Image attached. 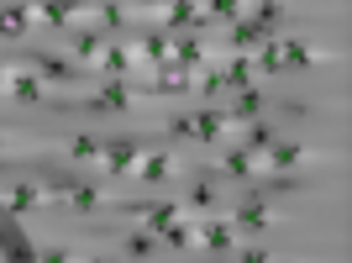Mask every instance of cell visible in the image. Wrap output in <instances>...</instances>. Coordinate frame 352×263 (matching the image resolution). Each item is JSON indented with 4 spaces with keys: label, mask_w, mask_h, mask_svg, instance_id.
Returning <instances> with one entry per match:
<instances>
[{
    "label": "cell",
    "mask_w": 352,
    "mask_h": 263,
    "mask_svg": "<svg viewBox=\"0 0 352 263\" xmlns=\"http://www.w3.org/2000/svg\"><path fill=\"white\" fill-rule=\"evenodd\" d=\"M142 216H147V232H153V237H163L168 227L190 221V205H179V200H168V205H142Z\"/></svg>",
    "instance_id": "2e32d148"
},
{
    "label": "cell",
    "mask_w": 352,
    "mask_h": 263,
    "mask_svg": "<svg viewBox=\"0 0 352 263\" xmlns=\"http://www.w3.org/2000/svg\"><path fill=\"white\" fill-rule=\"evenodd\" d=\"M32 27V6H0V37H21Z\"/></svg>",
    "instance_id": "7402d4cb"
},
{
    "label": "cell",
    "mask_w": 352,
    "mask_h": 263,
    "mask_svg": "<svg viewBox=\"0 0 352 263\" xmlns=\"http://www.w3.org/2000/svg\"><path fill=\"white\" fill-rule=\"evenodd\" d=\"M236 263H274V258H268V248H242Z\"/></svg>",
    "instance_id": "f546056e"
},
{
    "label": "cell",
    "mask_w": 352,
    "mask_h": 263,
    "mask_svg": "<svg viewBox=\"0 0 352 263\" xmlns=\"http://www.w3.org/2000/svg\"><path fill=\"white\" fill-rule=\"evenodd\" d=\"M158 242H163V248H195V227H190V221H179V227H168Z\"/></svg>",
    "instance_id": "484cf974"
},
{
    "label": "cell",
    "mask_w": 352,
    "mask_h": 263,
    "mask_svg": "<svg viewBox=\"0 0 352 263\" xmlns=\"http://www.w3.org/2000/svg\"><path fill=\"white\" fill-rule=\"evenodd\" d=\"M316 158L305 143H294V137H279V143L268 147L263 158H258V174H289V169H305V163Z\"/></svg>",
    "instance_id": "7a4b0ae2"
},
{
    "label": "cell",
    "mask_w": 352,
    "mask_h": 263,
    "mask_svg": "<svg viewBox=\"0 0 352 263\" xmlns=\"http://www.w3.org/2000/svg\"><path fill=\"white\" fill-rule=\"evenodd\" d=\"M11 69H16V63H6V59H0V90L11 85Z\"/></svg>",
    "instance_id": "1f68e13d"
},
{
    "label": "cell",
    "mask_w": 352,
    "mask_h": 263,
    "mask_svg": "<svg viewBox=\"0 0 352 263\" xmlns=\"http://www.w3.org/2000/svg\"><path fill=\"white\" fill-rule=\"evenodd\" d=\"M95 21L111 27V32H121V27H126V6H95Z\"/></svg>",
    "instance_id": "4316f807"
},
{
    "label": "cell",
    "mask_w": 352,
    "mask_h": 263,
    "mask_svg": "<svg viewBox=\"0 0 352 263\" xmlns=\"http://www.w3.org/2000/svg\"><path fill=\"white\" fill-rule=\"evenodd\" d=\"M95 69L105 74V79H132L142 63H137V43L132 37H121V43H105L100 59H95Z\"/></svg>",
    "instance_id": "277c9868"
},
{
    "label": "cell",
    "mask_w": 352,
    "mask_h": 263,
    "mask_svg": "<svg viewBox=\"0 0 352 263\" xmlns=\"http://www.w3.org/2000/svg\"><path fill=\"white\" fill-rule=\"evenodd\" d=\"M168 137H195V121L190 116H174V121H168Z\"/></svg>",
    "instance_id": "f1b7e54d"
},
{
    "label": "cell",
    "mask_w": 352,
    "mask_h": 263,
    "mask_svg": "<svg viewBox=\"0 0 352 263\" xmlns=\"http://www.w3.org/2000/svg\"><path fill=\"white\" fill-rule=\"evenodd\" d=\"M174 174H184V158H179V153H168V147H153V153H142V163H137V179H142L147 190L168 185Z\"/></svg>",
    "instance_id": "5b68a950"
},
{
    "label": "cell",
    "mask_w": 352,
    "mask_h": 263,
    "mask_svg": "<svg viewBox=\"0 0 352 263\" xmlns=\"http://www.w3.org/2000/svg\"><path fill=\"white\" fill-rule=\"evenodd\" d=\"M85 111L89 116H126L132 111V85L126 79H105L95 95H85Z\"/></svg>",
    "instance_id": "3957f363"
},
{
    "label": "cell",
    "mask_w": 352,
    "mask_h": 263,
    "mask_svg": "<svg viewBox=\"0 0 352 263\" xmlns=\"http://www.w3.org/2000/svg\"><path fill=\"white\" fill-rule=\"evenodd\" d=\"M242 16H248L242 0H210V6H206V21H210V27H232V21H242Z\"/></svg>",
    "instance_id": "44dd1931"
},
{
    "label": "cell",
    "mask_w": 352,
    "mask_h": 263,
    "mask_svg": "<svg viewBox=\"0 0 352 263\" xmlns=\"http://www.w3.org/2000/svg\"><path fill=\"white\" fill-rule=\"evenodd\" d=\"M168 59H174V37H168V32H147V37H137V63H142L147 74L163 69Z\"/></svg>",
    "instance_id": "4fadbf2b"
},
{
    "label": "cell",
    "mask_w": 352,
    "mask_h": 263,
    "mask_svg": "<svg viewBox=\"0 0 352 263\" xmlns=\"http://www.w3.org/2000/svg\"><path fill=\"white\" fill-rule=\"evenodd\" d=\"M27 69L37 74L43 85H74V79H79V69H74L69 59H58V53H32Z\"/></svg>",
    "instance_id": "7c38bea8"
},
{
    "label": "cell",
    "mask_w": 352,
    "mask_h": 263,
    "mask_svg": "<svg viewBox=\"0 0 352 263\" xmlns=\"http://www.w3.org/2000/svg\"><path fill=\"white\" fill-rule=\"evenodd\" d=\"M216 205H221V190L210 185V179H195V190H190V211H206V216H210Z\"/></svg>",
    "instance_id": "cb8c5ba5"
},
{
    "label": "cell",
    "mask_w": 352,
    "mask_h": 263,
    "mask_svg": "<svg viewBox=\"0 0 352 263\" xmlns=\"http://www.w3.org/2000/svg\"><path fill=\"white\" fill-rule=\"evenodd\" d=\"M63 200H69L74 211H100V205H111V195H105V190H95V185H79V179H69Z\"/></svg>",
    "instance_id": "ac0fdd59"
},
{
    "label": "cell",
    "mask_w": 352,
    "mask_h": 263,
    "mask_svg": "<svg viewBox=\"0 0 352 263\" xmlns=\"http://www.w3.org/2000/svg\"><path fill=\"white\" fill-rule=\"evenodd\" d=\"M79 263H121V258H111V253H89V258H79Z\"/></svg>",
    "instance_id": "4dcf8cb0"
},
{
    "label": "cell",
    "mask_w": 352,
    "mask_h": 263,
    "mask_svg": "<svg viewBox=\"0 0 352 263\" xmlns=\"http://www.w3.org/2000/svg\"><path fill=\"white\" fill-rule=\"evenodd\" d=\"M195 248H206V253H232L236 248V232H232V221H195Z\"/></svg>",
    "instance_id": "8fae6325"
},
{
    "label": "cell",
    "mask_w": 352,
    "mask_h": 263,
    "mask_svg": "<svg viewBox=\"0 0 352 263\" xmlns=\"http://www.w3.org/2000/svg\"><path fill=\"white\" fill-rule=\"evenodd\" d=\"M190 121H195V143H210V147L236 143V132H242L221 105H200V111H190Z\"/></svg>",
    "instance_id": "6da1fadb"
},
{
    "label": "cell",
    "mask_w": 352,
    "mask_h": 263,
    "mask_svg": "<svg viewBox=\"0 0 352 263\" xmlns=\"http://www.w3.org/2000/svg\"><path fill=\"white\" fill-rule=\"evenodd\" d=\"M221 169H226V174L232 179H258V158H252L248 147H236V143H221Z\"/></svg>",
    "instance_id": "e0dca14e"
},
{
    "label": "cell",
    "mask_w": 352,
    "mask_h": 263,
    "mask_svg": "<svg viewBox=\"0 0 352 263\" xmlns=\"http://www.w3.org/2000/svg\"><path fill=\"white\" fill-rule=\"evenodd\" d=\"M147 263H153V258H147Z\"/></svg>",
    "instance_id": "836d02e7"
},
{
    "label": "cell",
    "mask_w": 352,
    "mask_h": 263,
    "mask_svg": "<svg viewBox=\"0 0 352 263\" xmlns=\"http://www.w3.org/2000/svg\"><path fill=\"white\" fill-rule=\"evenodd\" d=\"M248 16L258 21V27H279V16H284V6H274V0H258V6H248Z\"/></svg>",
    "instance_id": "d4e9b609"
},
{
    "label": "cell",
    "mask_w": 352,
    "mask_h": 263,
    "mask_svg": "<svg viewBox=\"0 0 352 263\" xmlns=\"http://www.w3.org/2000/svg\"><path fill=\"white\" fill-rule=\"evenodd\" d=\"M43 205H47L43 185H11V190H0V211H6V216H32V211H43Z\"/></svg>",
    "instance_id": "ba28073f"
},
{
    "label": "cell",
    "mask_w": 352,
    "mask_h": 263,
    "mask_svg": "<svg viewBox=\"0 0 352 263\" xmlns=\"http://www.w3.org/2000/svg\"><path fill=\"white\" fill-rule=\"evenodd\" d=\"M6 95H11V101H21V105H37V101L47 95V85L27 69V63H16V69H11V85H6Z\"/></svg>",
    "instance_id": "9a60e30c"
},
{
    "label": "cell",
    "mask_w": 352,
    "mask_h": 263,
    "mask_svg": "<svg viewBox=\"0 0 352 263\" xmlns=\"http://www.w3.org/2000/svg\"><path fill=\"white\" fill-rule=\"evenodd\" d=\"M279 59H284V69H321L326 48H316L310 37H279Z\"/></svg>",
    "instance_id": "9c48e42d"
},
{
    "label": "cell",
    "mask_w": 352,
    "mask_h": 263,
    "mask_svg": "<svg viewBox=\"0 0 352 263\" xmlns=\"http://www.w3.org/2000/svg\"><path fill=\"white\" fill-rule=\"evenodd\" d=\"M37 263H79V253L74 248H47V253H37Z\"/></svg>",
    "instance_id": "83f0119b"
},
{
    "label": "cell",
    "mask_w": 352,
    "mask_h": 263,
    "mask_svg": "<svg viewBox=\"0 0 352 263\" xmlns=\"http://www.w3.org/2000/svg\"><path fill=\"white\" fill-rule=\"evenodd\" d=\"M100 153H105V137H95V132H79V137L69 143L74 163H100Z\"/></svg>",
    "instance_id": "ffe728a7"
},
{
    "label": "cell",
    "mask_w": 352,
    "mask_h": 263,
    "mask_svg": "<svg viewBox=\"0 0 352 263\" xmlns=\"http://www.w3.org/2000/svg\"><path fill=\"white\" fill-rule=\"evenodd\" d=\"M6 147H11V143H6V127H0V153H6Z\"/></svg>",
    "instance_id": "d6a6232c"
},
{
    "label": "cell",
    "mask_w": 352,
    "mask_h": 263,
    "mask_svg": "<svg viewBox=\"0 0 352 263\" xmlns=\"http://www.w3.org/2000/svg\"><path fill=\"white\" fill-rule=\"evenodd\" d=\"M153 242H158L153 232H126V237H121V253H126L132 263H147V258H153Z\"/></svg>",
    "instance_id": "603a6c76"
},
{
    "label": "cell",
    "mask_w": 352,
    "mask_h": 263,
    "mask_svg": "<svg viewBox=\"0 0 352 263\" xmlns=\"http://www.w3.org/2000/svg\"><path fill=\"white\" fill-rule=\"evenodd\" d=\"M137 163H142V143H137V137H105L100 169L111 179H116V174H137Z\"/></svg>",
    "instance_id": "8992f818"
},
{
    "label": "cell",
    "mask_w": 352,
    "mask_h": 263,
    "mask_svg": "<svg viewBox=\"0 0 352 263\" xmlns=\"http://www.w3.org/2000/svg\"><path fill=\"white\" fill-rule=\"evenodd\" d=\"M100 48H105V37H100V27H89V16L74 27V43H69V53H74V69H95V59H100Z\"/></svg>",
    "instance_id": "30bf717a"
},
{
    "label": "cell",
    "mask_w": 352,
    "mask_h": 263,
    "mask_svg": "<svg viewBox=\"0 0 352 263\" xmlns=\"http://www.w3.org/2000/svg\"><path fill=\"white\" fill-rule=\"evenodd\" d=\"M252 69H258V79H274V74H284V59H279V37H268L258 53H252Z\"/></svg>",
    "instance_id": "d6986e66"
},
{
    "label": "cell",
    "mask_w": 352,
    "mask_h": 263,
    "mask_svg": "<svg viewBox=\"0 0 352 263\" xmlns=\"http://www.w3.org/2000/svg\"><path fill=\"white\" fill-rule=\"evenodd\" d=\"M268 227H274V211H268V200H258V195H252V200H242V205L232 211V232H236V237L268 232Z\"/></svg>",
    "instance_id": "52a82bcc"
},
{
    "label": "cell",
    "mask_w": 352,
    "mask_h": 263,
    "mask_svg": "<svg viewBox=\"0 0 352 263\" xmlns=\"http://www.w3.org/2000/svg\"><path fill=\"white\" fill-rule=\"evenodd\" d=\"M268 43V32L252 21V16H242V21H232L226 27V53H258V48Z\"/></svg>",
    "instance_id": "5bb4252c"
}]
</instances>
